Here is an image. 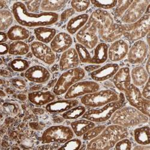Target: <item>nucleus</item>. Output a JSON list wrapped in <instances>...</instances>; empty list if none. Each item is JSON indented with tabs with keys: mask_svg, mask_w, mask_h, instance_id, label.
<instances>
[{
	"mask_svg": "<svg viewBox=\"0 0 150 150\" xmlns=\"http://www.w3.org/2000/svg\"><path fill=\"white\" fill-rule=\"evenodd\" d=\"M13 15L7 10H1L0 11V30L1 31L8 29L13 23Z\"/></svg>",
	"mask_w": 150,
	"mask_h": 150,
	"instance_id": "obj_33",
	"label": "nucleus"
},
{
	"mask_svg": "<svg viewBox=\"0 0 150 150\" xmlns=\"http://www.w3.org/2000/svg\"><path fill=\"white\" fill-rule=\"evenodd\" d=\"M148 117L133 106L121 107L111 117V122L124 127H129L146 123Z\"/></svg>",
	"mask_w": 150,
	"mask_h": 150,
	"instance_id": "obj_4",
	"label": "nucleus"
},
{
	"mask_svg": "<svg viewBox=\"0 0 150 150\" xmlns=\"http://www.w3.org/2000/svg\"><path fill=\"white\" fill-rule=\"evenodd\" d=\"M129 135L127 128L112 124L105 129L87 145L88 149H109L113 148L120 140Z\"/></svg>",
	"mask_w": 150,
	"mask_h": 150,
	"instance_id": "obj_3",
	"label": "nucleus"
},
{
	"mask_svg": "<svg viewBox=\"0 0 150 150\" xmlns=\"http://www.w3.org/2000/svg\"><path fill=\"white\" fill-rule=\"evenodd\" d=\"M133 134L134 141L138 144L147 145L150 144V129L148 126L136 129Z\"/></svg>",
	"mask_w": 150,
	"mask_h": 150,
	"instance_id": "obj_30",
	"label": "nucleus"
},
{
	"mask_svg": "<svg viewBox=\"0 0 150 150\" xmlns=\"http://www.w3.org/2000/svg\"><path fill=\"white\" fill-rule=\"evenodd\" d=\"M12 13L16 22L23 27H40L51 25L59 19V15L57 13H31L27 10L25 4L21 1L13 4Z\"/></svg>",
	"mask_w": 150,
	"mask_h": 150,
	"instance_id": "obj_1",
	"label": "nucleus"
},
{
	"mask_svg": "<svg viewBox=\"0 0 150 150\" xmlns=\"http://www.w3.org/2000/svg\"><path fill=\"white\" fill-rule=\"evenodd\" d=\"M100 85L93 81L78 82L73 84L66 92L65 99H74L78 97L98 91Z\"/></svg>",
	"mask_w": 150,
	"mask_h": 150,
	"instance_id": "obj_13",
	"label": "nucleus"
},
{
	"mask_svg": "<svg viewBox=\"0 0 150 150\" xmlns=\"http://www.w3.org/2000/svg\"><path fill=\"white\" fill-rule=\"evenodd\" d=\"M89 19L94 24L102 40L106 42H114L122 35L120 24L115 23L113 17L105 10H95Z\"/></svg>",
	"mask_w": 150,
	"mask_h": 150,
	"instance_id": "obj_2",
	"label": "nucleus"
},
{
	"mask_svg": "<svg viewBox=\"0 0 150 150\" xmlns=\"http://www.w3.org/2000/svg\"><path fill=\"white\" fill-rule=\"evenodd\" d=\"M85 76V70L79 67L67 70L62 73L56 82L53 90L55 95L59 96L66 93L74 83L82 80Z\"/></svg>",
	"mask_w": 150,
	"mask_h": 150,
	"instance_id": "obj_7",
	"label": "nucleus"
},
{
	"mask_svg": "<svg viewBox=\"0 0 150 150\" xmlns=\"http://www.w3.org/2000/svg\"><path fill=\"white\" fill-rule=\"evenodd\" d=\"M75 13V11L73 8H70L64 10L60 16V20L61 22H66L69 18L72 16Z\"/></svg>",
	"mask_w": 150,
	"mask_h": 150,
	"instance_id": "obj_45",
	"label": "nucleus"
},
{
	"mask_svg": "<svg viewBox=\"0 0 150 150\" xmlns=\"http://www.w3.org/2000/svg\"><path fill=\"white\" fill-rule=\"evenodd\" d=\"M7 39H8L7 34H6L5 33L1 31V40H0V42H1V43H3V42H6L7 40Z\"/></svg>",
	"mask_w": 150,
	"mask_h": 150,
	"instance_id": "obj_49",
	"label": "nucleus"
},
{
	"mask_svg": "<svg viewBox=\"0 0 150 150\" xmlns=\"http://www.w3.org/2000/svg\"><path fill=\"white\" fill-rule=\"evenodd\" d=\"M11 83L15 88L19 90H23L26 87V82H25L23 79L15 78L11 80Z\"/></svg>",
	"mask_w": 150,
	"mask_h": 150,
	"instance_id": "obj_46",
	"label": "nucleus"
},
{
	"mask_svg": "<svg viewBox=\"0 0 150 150\" xmlns=\"http://www.w3.org/2000/svg\"><path fill=\"white\" fill-rule=\"evenodd\" d=\"M25 77L31 82L43 83L50 79L51 73L44 67L37 65L30 67L27 70L25 73Z\"/></svg>",
	"mask_w": 150,
	"mask_h": 150,
	"instance_id": "obj_17",
	"label": "nucleus"
},
{
	"mask_svg": "<svg viewBox=\"0 0 150 150\" xmlns=\"http://www.w3.org/2000/svg\"><path fill=\"white\" fill-rule=\"evenodd\" d=\"M41 1H28L25 2L27 10L31 13H34L39 10V7L41 6Z\"/></svg>",
	"mask_w": 150,
	"mask_h": 150,
	"instance_id": "obj_43",
	"label": "nucleus"
},
{
	"mask_svg": "<svg viewBox=\"0 0 150 150\" xmlns=\"http://www.w3.org/2000/svg\"><path fill=\"white\" fill-rule=\"evenodd\" d=\"M119 95L114 91L105 90L86 94L81 99V103L88 108H99L118 100Z\"/></svg>",
	"mask_w": 150,
	"mask_h": 150,
	"instance_id": "obj_8",
	"label": "nucleus"
},
{
	"mask_svg": "<svg viewBox=\"0 0 150 150\" xmlns=\"http://www.w3.org/2000/svg\"><path fill=\"white\" fill-rule=\"evenodd\" d=\"M115 149H124V150H129L132 148V144L131 141L126 138L122 139L116 143L115 145Z\"/></svg>",
	"mask_w": 150,
	"mask_h": 150,
	"instance_id": "obj_42",
	"label": "nucleus"
},
{
	"mask_svg": "<svg viewBox=\"0 0 150 150\" xmlns=\"http://www.w3.org/2000/svg\"><path fill=\"white\" fill-rule=\"evenodd\" d=\"M3 108L7 113L13 115H16L18 112L19 110V108L16 105L11 103H4L3 105Z\"/></svg>",
	"mask_w": 150,
	"mask_h": 150,
	"instance_id": "obj_44",
	"label": "nucleus"
},
{
	"mask_svg": "<svg viewBox=\"0 0 150 150\" xmlns=\"http://www.w3.org/2000/svg\"><path fill=\"white\" fill-rule=\"evenodd\" d=\"M130 76L133 84L137 87L144 85L149 79L148 73L142 66L134 67L130 73Z\"/></svg>",
	"mask_w": 150,
	"mask_h": 150,
	"instance_id": "obj_27",
	"label": "nucleus"
},
{
	"mask_svg": "<svg viewBox=\"0 0 150 150\" xmlns=\"http://www.w3.org/2000/svg\"><path fill=\"white\" fill-rule=\"evenodd\" d=\"M149 3V0L133 1L131 5L121 18V22L123 23H132L138 21L144 15Z\"/></svg>",
	"mask_w": 150,
	"mask_h": 150,
	"instance_id": "obj_12",
	"label": "nucleus"
},
{
	"mask_svg": "<svg viewBox=\"0 0 150 150\" xmlns=\"http://www.w3.org/2000/svg\"><path fill=\"white\" fill-rule=\"evenodd\" d=\"M134 149H149V146L148 145H137V146L134 147L133 148Z\"/></svg>",
	"mask_w": 150,
	"mask_h": 150,
	"instance_id": "obj_50",
	"label": "nucleus"
},
{
	"mask_svg": "<svg viewBox=\"0 0 150 150\" xmlns=\"http://www.w3.org/2000/svg\"><path fill=\"white\" fill-rule=\"evenodd\" d=\"M149 15H144L134 23L120 24L122 35L131 41H137L144 38L149 31Z\"/></svg>",
	"mask_w": 150,
	"mask_h": 150,
	"instance_id": "obj_6",
	"label": "nucleus"
},
{
	"mask_svg": "<svg viewBox=\"0 0 150 150\" xmlns=\"http://www.w3.org/2000/svg\"><path fill=\"white\" fill-rule=\"evenodd\" d=\"M124 93L125 98L132 106L139 110L147 117H149V100L142 96L141 91L137 86L131 83Z\"/></svg>",
	"mask_w": 150,
	"mask_h": 150,
	"instance_id": "obj_10",
	"label": "nucleus"
},
{
	"mask_svg": "<svg viewBox=\"0 0 150 150\" xmlns=\"http://www.w3.org/2000/svg\"><path fill=\"white\" fill-rule=\"evenodd\" d=\"M79 61L76 50L74 48H69L61 56L59 60L60 70L65 71L76 68L79 64Z\"/></svg>",
	"mask_w": 150,
	"mask_h": 150,
	"instance_id": "obj_18",
	"label": "nucleus"
},
{
	"mask_svg": "<svg viewBox=\"0 0 150 150\" xmlns=\"http://www.w3.org/2000/svg\"><path fill=\"white\" fill-rule=\"evenodd\" d=\"M119 69V66L117 64L108 63L92 71L90 76L95 81H105L113 77Z\"/></svg>",
	"mask_w": 150,
	"mask_h": 150,
	"instance_id": "obj_20",
	"label": "nucleus"
},
{
	"mask_svg": "<svg viewBox=\"0 0 150 150\" xmlns=\"http://www.w3.org/2000/svg\"><path fill=\"white\" fill-rule=\"evenodd\" d=\"M92 3L95 7L103 8V9H110L116 7L117 1L112 0H104V1H91Z\"/></svg>",
	"mask_w": 150,
	"mask_h": 150,
	"instance_id": "obj_40",
	"label": "nucleus"
},
{
	"mask_svg": "<svg viewBox=\"0 0 150 150\" xmlns=\"http://www.w3.org/2000/svg\"><path fill=\"white\" fill-rule=\"evenodd\" d=\"M78 104L79 102L76 99H65L48 103L46 106V110L50 113H62L76 106Z\"/></svg>",
	"mask_w": 150,
	"mask_h": 150,
	"instance_id": "obj_22",
	"label": "nucleus"
},
{
	"mask_svg": "<svg viewBox=\"0 0 150 150\" xmlns=\"http://www.w3.org/2000/svg\"><path fill=\"white\" fill-rule=\"evenodd\" d=\"M75 49L76 50L79 60L83 63L91 64V55L88 49L79 43L75 45Z\"/></svg>",
	"mask_w": 150,
	"mask_h": 150,
	"instance_id": "obj_35",
	"label": "nucleus"
},
{
	"mask_svg": "<svg viewBox=\"0 0 150 150\" xmlns=\"http://www.w3.org/2000/svg\"><path fill=\"white\" fill-rule=\"evenodd\" d=\"M28 100L31 103L37 106H43L52 102L55 98L50 91H34L28 94Z\"/></svg>",
	"mask_w": 150,
	"mask_h": 150,
	"instance_id": "obj_23",
	"label": "nucleus"
},
{
	"mask_svg": "<svg viewBox=\"0 0 150 150\" xmlns=\"http://www.w3.org/2000/svg\"><path fill=\"white\" fill-rule=\"evenodd\" d=\"M89 18V15L87 14H81L71 18L67 23V31L70 34H74L85 26Z\"/></svg>",
	"mask_w": 150,
	"mask_h": 150,
	"instance_id": "obj_24",
	"label": "nucleus"
},
{
	"mask_svg": "<svg viewBox=\"0 0 150 150\" xmlns=\"http://www.w3.org/2000/svg\"><path fill=\"white\" fill-rule=\"evenodd\" d=\"M108 58V46L105 43L98 44L94 49V54L91 56V64H100L105 62Z\"/></svg>",
	"mask_w": 150,
	"mask_h": 150,
	"instance_id": "obj_28",
	"label": "nucleus"
},
{
	"mask_svg": "<svg viewBox=\"0 0 150 150\" xmlns=\"http://www.w3.org/2000/svg\"><path fill=\"white\" fill-rule=\"evenodd\" d=\"M74 133L71 128L65 126H54L47 128L42 136L43 144L57 142L64 144L72 139Z\"/></svg>",
	"mask_w": 150,
	"mask_h": 150,
	"instance_id": "obj_9",
	"label": "nucleus"
},
{
	"mask_svg": "<svg viewBox=\"0 0 150 150\" xmlns=\"http://www.w3.org/2000/svg\"><path fill=\"white\" fill-rule=\"evenodd\" d=\"M30 51L29 45L22 41L14 42L9 46L8 54L12 55H23Z\"/></svg>",
	"mask_w": 150,
	"mask_h": 150,
	"instance_id": "obj_32",
	"label": "nucleus"
},
{
	"mask_svg": "<svg viewBox=\"0 0 150 150\" xmlns=\"http://www.w3.org/2000/svg\"><path fill=\"white\" fill-rule=\"evenodd\" d=\"M124 94L121 93L118 100L105 105L100 109H91L85 112L82 118L94 122H103L109 120L114 112L122 107L125 102Z\"/></svg>",
	"mask_w": 150,
	"mask_h": 150,
	"instance_id": "obj_5",
	"label": "nucleus"
},
{
	"mask_svg": "<svg viewBox=\"0 0 150 150\" xmlns=\"http://www.w3.org/2000/svg\"><path fill=\"white\" fill-rule=\"evenodd\" d=\"M145 70L146 71V72L148 73V74H149V59H148L146 64V66H145Z\"/></svg>",
	"mask_w": 150,
	"mask_h": 150,
	"instance_id": "obj_52",
	"label": "nucleus"
},
{
	"mask_svg": "<svg viewBox=\"0 0 150 150\" xmlns=\"http://www.w3.org/2000/svg\"><path fill=\"white\" fill-rule=\"evenodd\" d=\"M31 50L33 55L45 63L51 65L55 61V55L51 48L45 43L33 42L31 45Z\"/></svg>",
	"mask_w": 150,
	"mask_h": 150,
	"instance_id": "obj_15",
	"label": "nucleus"
},
{
	"mask_svg": "<svg viewBox=\"0 0 150 150\" xmlns=\"http://www.w3.org/2000/svg\"><path fill=\"white\" fill-rule=\"evenodd\" d=\"M130 70L127 67L118 69L113 78V82L116 88L122 93H124L131 84Z\"/></svg>",
	"mask_w": 150,
	"mask_h": 150,
	"instance_id": "obj_21",
	"label": "nucleus"
},
{
	"mask_svg": "<svg viewBox=\"0 0 150 150\" xmlns=\"http://www.w3.org/2000/svg\"><path fill=\"white\" fill-rule=\"evenodd\" d=\"M129 50V44L124 40L118 39L108 48V58L113 62L120 61L126 57Z\"/></svg>",
	"mask_w": 150,
	"mask_h": 150,
	"instance_id": "obj_16",
	"label": "nucleus"
},
{
	"mask_svg": "<svg viewBox=\"0 0 150 150\" xmlns=\"http://www.w3.org/2000/svg\"><path fill=\"white\" fill-rule=\"evenodd\" d=\"M8 38L12 41H22L28 39L31 33L30 32L21 25H14L10 28L7 31Z\"/></svg>",
	"mask_w": 150,
	"mask_h": 150,
	"instance_id": "obj_26",
	"label": "nucleus"
},
{
	"mask_svg": "<svg viewBox=\"0 0 150 150\" xmlns=\"http://www.w3.org/2000/svg\"><path fill=\"white\" fill-rule=\"evenodd\" d=\"M97 30L94 24L89 19L85 26L76 34V38L79 44L87 49H93L98 43Z\"/></svg>",
	"mask_w": 150,
	"mask_h": 150,
	"instance_id": "obj_11",
	"label": "nucleus"
},
{
	"mask_svg": "<svg viewBox=\"0 0 150 150\" xmlns=\"http://www.w3.org/2000/svg\"><path fill=\"white\" fill-rule=\"evenodd\" d=\"M67 1H56V0H45L41 3L40 8L43 12H52L60 10L63 8Z\"/></svg>",
	"mask_w": 150,
	"mask_h": 150,
	"instance_id": "obj_31",
	"label": "nucleus"
},
{
	"mask_svg": "<svg viewBox=\"0 0 150 150\" xmlns=\"http://www.w3.org/2000/svg\"><path fill=\"white\" fill-rule=\"evenodd\" d=\"M91 4L90 1L88 0H82V1H71V8L74 10L75 11L81 12L85 11L88 8Z\"/></svg>",
	"mask_w": 150,
	"mask_h": 150,
	"instance_id": "obj_39",
	"label": "nucleus"
},
{
	"mask_svg": "<svg viewBox=\"0 0 150 150\" xmlns=\"http://www.w3.org/2000/svg\"><path fill=\"white\" fill-rule=\"evenodd\" d=\"M11 68L15 71L22 72L30 68L29 62L25 59L17 58L11 61L10 63Z\"/></svg>",
	"mask_w": 150,
	"mask_h": 150,
	"instance_id": "obj_36",
	"label": "nucleus"
},
{
	"mask_svg": "<svg viewBox=\"0 0 150 150\" xmlns=\"http://www.w3.org/2000/svg\"><path fill=\"white\" fill-rule=\"evenodd\" d=\"M86 112V108L83 106H74L71 109L64 112L62 117L66 120H74L82 117Z\"/></svg>",
	"mask_w": 150,
	"mask_h": 150,
	"instance_id": "obj_34",
	"label": "nucleus"
},
{
	"mask_svg": "<svg viewBox=\"0 0 150 150\" xmlns=\"http://www.w3.org/2000/svg\"><path fill=\"white\" fill-rule=\"evenodd\" d=\"M82 145V142L79 139H71L68 141L64 143V145L61 146L59 149H66V150H73L79 149Z\"/></svg>",
	"mask_w": 150,
	"mask_h": 150,
	"instance_id": "obj_41",
	"label": "nucleus"
},
{
	"mask_svg": "<svg viewBox=\"0 0 150 150\" xmlns=\"http://www.w3.org/2000/svg\"><path fill=\"white\" fill-rule=\"evenodd\" d=\"M142 96L146 99H150V85H149V79H148L145 86L142 90V92L141 93Z\"/></svg>",
	"mask_w": 150,
	"mask_h": 150,
	"instance_id": "obj_47",
	"label": "nucleus"
},
{
	"mask_svg": "<svg viewBox=\"0 0 150 150\" xmlns=\"http://www.w3.org/2000/svg\"><path fill=\"white\" fill-rule=\"evenodd\" d=\"M73 44V39L70 34L61 32L56 34L51 42V48L54 52H64Z\"/></svg>",
	"mask_w": 150,
	"mask_h": 150,
	"instance_id": "obj_19",
	"label": "nucleus"
},
{
	"mask_svg": "<svg viewBox=\"0 0 150 150\" xmlns=\"http://www.w3.org/2000/svg\"><path fill=\"white\" fill-rule=\"evenodd\" d=\"M9 51V46L7 44L1 43L0 44V54L1 55L7 54Z\"/></svg>",
	"mask_w": 150,
	"mask_h": 150,
	"instance_id": "obj_48",
	"label": "nucleus"
},
{
	"mask_svg": "<svg viewBox=\"0 0 150 150\" xmlns=\"http://www.w3.org/2000/svg\"><path fill=\"white\" fill-rule=\"evenodd\" d=\"M133 1L130 0H125V1H117V4L116 6L114 14L116 18H121L124 13L126 12L127 8L132 3Z\"/></svg>",
	"mask_w": 150,
	"mask_h": 150,
	"instance_id": "obj_37",
	"label": "nucleus"
},
{
	"mask_svg": "<svg viewBox=\"0 0 150 150\" xmlns=\"http://www.w3.org/2000/svg\"><path fill=\"white\" fill-rule=\"evenodd\" d=\"M99 67V66H88L85 67V70L88 71H93L96 70H97V69Z\"/></svg>",
	"mask_w": 150,
	"mask_h": 150,
	"instance_id": "obj_51",
	"label": "nucleus"
},
{
	"mask_svg": "<svg viewBox=\"0 0 150 150\" xmlns=\"http://www.w3.org/2000/svg\"><path fill=\"white\" fill-rule=\"evenodd\" d=\"M70 125L74 134L78 137L83 136L86 132L96 126L95 122L84 118L73 121Z\"/></svg>",
	"mask_w": 150,
	"mask_h": 150,
	"instance_id": "obj_25",
	"label": "nucleus"
},
{
	"mask_svg": "<svg viewBox=\"0 0 150 150\" xmlns=\"http://www.w3.org/2000/svg\"><path fill=\"white\" fill-rule=\"evenodd\" d=\"M34 33L38 41L43 43L51 42L54 37L56 35L55 29L45 27H40L35 28Z\"/></svg>",
	"mask_w": 150,
	"mask_h": 150,
	"instance_id": "obj_29",
	"label": "nucleus"
},
{
	"mask_svg": "<svg viewBox=\"0 0 150 150\" xmlns=\"http://www.w3.org/2000/svg\"><path fill=\"white\" fill-rule=\"evenodd\" d=\"M148 53V46L145 42L139 40L136 41L129 50L128 61L132 64H140L146 59Z\"/></svg>",
	"mask_w": 150,
	"mask_h": 150,
	"instance_id": "obj_14",
	"label": "nucleus"
},
{
	"mask_svg": "<svg viewBox=\"0 0 150 150\" xmlns=\"http://www.w3.org/2000/svg\"><path fill=\"white\" fill-rule=\"evenodd\" d=\"M105 127L106 126H103V125L94 127L83 135V139L85 141H91L97 137L105 129Z\"/></svg>",
	"mask_w": 150,
	"mask_h": 150,
	"instance_id": "obj_38",
	"label": "nucleus"
}]
</instances>
